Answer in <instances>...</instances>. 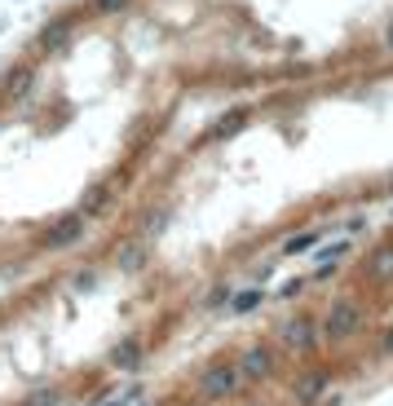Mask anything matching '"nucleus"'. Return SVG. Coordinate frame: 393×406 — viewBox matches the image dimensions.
Here are the masks:
<instances>
[{"label":"nucleus","mask_w":393,"mask_h":406,"mask_svg":"<svg viewBox=\"0 0 393 406\" xmlns=\"http://www.w3.org/2000/svg\"><path fill=\"white\" fill-rule=\"evenodd\" d=\"M243 385V376H239V367L234 362H212L204 376H199V393H204L208 402H221V398H234Z\"/></svg>","instance_id":"f257e3e1"},{"label":"nucleus","mask_w":393,"mask_h":406,"mask_svg":"<svg viewBox=\"0 0 393 406\" xmlns=\"http://www.w3.org/2000/svg\"><path fill=\"white\" fill-rule=\"evenodd\" d=\"M80 234H85V217H80V212H67V217H58L49 230H44L40 247L44 252H67V247L80 243Z\"/></svg>","instance_id":"f03ea898"},{"label":"nucleus","mask_w":393,"mask_h":406,"mask_svg":"<svg viewBox=\"0 0 393 406\" xmlns=\"http://www.w3.org/2000/svg\"><path fill=\"white\" fill-rule=\"evenodd\" d=\"M358 327H363V309L353 305V301L331 305V314L323 318V336H327V340H349Z\"/></svg>","instance_id":"7ed1b4c3"},{"label":"nucleus","mask_w":393,"mask_h":406,"mask_svg":"<svg viewBox=\"0 0 393 406\" xmlns=\"http://www.w3.org/2000/svg\"><path fill=\"white\" fill-rule=\"evenodd\" d=\"M35 89V67H14L5 80H0V102H27V93Z\"/></svg>","instance_id":"20e7f679"},{"label":"nucleus","mask_w":393,"mask_h":406,"mask_svg":"<svg viewBox=\"0 0 393 406\" xmlns=\"http://www.w3.org/2000/svg\"><path fill=\"white\" fill-rule=\"evenodd\" d=\"M314 340H318L314 318H292L288 327H283V344H292L296 353H309V349H314Z\"/></svg>","instance_id":"39448f33"},{"label":"nucleus","mask_w":393,"mask_h":406,"mask_svg":"<svg viewBox=\"0 0 393 406\" xmlns=\"http://www.w3.org/2000/svg\"><path fill=\"white\" fill-rule=\"evenodd\" d=\"M71 27H76V18H71V14L53 18V22H44V27H40V49H49V53L67 49V40H71Z\"/></svg>","instance_id":"423d86ee"},{"label":"nucleus","mask_w":393,"mask_h":406,"mask_svg":"<svg viewBox=\"0 0 393 406\" xmlns=\"http://www.w3.org/2000/svg\"><path fill=\"white\" fill-rule=\"evenodd\" d=\"M270 371H274V353L265 349V344H256V349L243 353V362H239V376L243 380H265Z\"/></svg>","instance_id":"0eeeda50"},{"label":"nucleus","mask_w":393,"mask_h":406,"mask_svg":"<svg viewBox=\"0 0 393 406\" xmlns=\"http://www.w3.org/2000/svg\"><path fill=\"white\" fill-rule=\"evenodd\" d=\"M327 385H331V380H327L323 371H314V376L296 380V389H292V393H296V402H301V406H314L318 398H323V389H327Z\"/></svg>","instance_id":"6e6552de"},{"label":"nucleus","mask_w":393,"mask_h":406,"mask_svg":"<svg viewBox=\"0 0 393 406\" xmlns=\"http://www.w3.org/2000/svg\"><path fill=\"white\" fill-rule=\"evenodd\" d=\"M106 208H111V186H93L89 195L80 199V208H76V212H80V217L89 221V217H102Z\"/></svg>","instance_id":"1a4fd4ad"},{"label":"nucleus","mask_w":393,"mask_h":406,"mask_svg":"<svg viewBox=\"0 0 393 406\" xmlns=\"http://www.w3.org/2000/svg\"><path fill=\"white\" fill-rule=\"evenodd\" d=\"M111 362L120 367V371H137V367L146 362V353H141L137 340H120V344H115V353H111Z\"/></svg>","instance_id":"9d476101"},{"label":"nucleus","mask_w":393,"mask_h":406,"mask_svg":"<svg viewBox=\"0 0 393 406\" xmlns=\"http://www.w3.org/2000/svg\"><path fill=\"white\" fill-rule=\"evenodd\" d=\"M239 128H247V106H234L230 115H221L217 124H212V137L217 141H225V137H234Z\"/></svg>","instance_id":"9b49d317"},{"label":"nucleus","mask_w":393,"mask_h":406,"mask_svg":"<svg viewBox=\"0 0 393 406\" xmlns=\"http://www.w3.org/2000/svg\"><path fill=\"white\" fill-rule=\"evenodd\" d=\"M261 301H265V292H261V288H247V292H234V296H230V309H234V314H252Z\"/></svg>","instance_id":"f8f14e48"},{"label":"nucleus","mask_w":393,"mask_h":406,"mask_svg":"<svg viewBox=\"0 0 393 406\" xmlns=\"http://www.w3.org/2000/svg\"><path fill=\"white\" fill-rule=\"evenodd\" d=\"M115 261H120V270H137V265H146V247L141 243H124Z\"/></svg>","instance_id":"ddd939ff"},{"label":"nucleus","mask_w":393,"mask_h":406,"mask_svg":"<svg viewBox=\"0 0 393 406\" xmlns=\"http://www.w3.org/2000/svg\"><path fill=\"white\" fill-rule=\"evenodd\" d=\"M314 243H318V230H305V234H292L288 243H283V252H288V256H301V252H309Z\"/></svg>","instance_id":"4468645a"},{"label":"nucleus","mask_w":393,"mask_h":406,"mask_svg":"<svg viewBox=\"0 0 393 406\" xmlns=\"http://www.w3.org/2000/svg\"><path fill=\"white\" fill-rule=\"evenodd\" d=\"M372 274H376V279H389V274H393V247L372 256Z\"/></svg>","instance_id":"2eb2a0df"},{"label":"nucleus","mask_w":393,"mask_h":406,"mask_svg":"<svg viewBox=\"0 0 393 406\" xmlns=\"http://www.w3.org/2000/svg\"><path fill=\"white\" fill-rule=\"evenodd\" d=\"M344 252H349V243H344V238H340V243H331V247H323V252H318V261H323V265H336V261H340Z\"/></svg>","instance_id":"dca6fc26"},{"label":"nucleus","mask_w":393,"mask_h":406,"mask_svg":"<svg viewBox=\"0 0 393 406\" xmlns=\"http://www.w3.org/2000/svg\"><path fill=\"white\" fill-rule=\"evenodd\" d=\"M71 283H76V292H93V288H98V274H93V270H80Z\"/></svg>","instance_id":"f3484780"},{"label":"nucleus","mask_w":393,"mask_h":406,"mask_svg":"<svg viewBox=\"0 0 393 406\" xmlns=\"http://www.w3.org/2000/svg\"><path fill=\"white\" fill-rule=\"evenodd\" d=\"M128 5H133V0H93L98 14H120V9H128Z\"/></svg>","instance_id":"a211bd4d"},{"label":"nucleus","mask_w":393,"mask_h":406,"mask_svg":"<svg viewBox=\"0 0 393 406\" xmlns=\"http://www.w3.org/2000/svg\"><path fill=\"white\" fill-rule=\"evenodd\" d=\"M230 296H234L230 288H212L208 292V305H230Z\"/></svg>","instance_id":"6ab92c4d"},{"label":"nucleus","mask_w":393,"mask_h":406,"mask_svg":"<svg viewBox=\"0 0 393 406\" xmlns=\"http://www.w3.org/2000/svg\"><path fill=\"white\" fill-rule=\"evenodd\" d=\"M301 292H305V279H292V283H288V288H283L279 296H283V301H292V296H301Z\"/></svg>","instance_id":"aec40b11"},{"label":"nucleus","mask_w":393,"mask_h":406,"mask_svg":"<svg viewBox=\"0 0 393 406\" xmlns=\"http://www.w3.org/2000/svg\"><path fill=\"white\" fill-rule=\"evenodd\" d=\"M385 353H393V327H389V336H385V344H380Z\"/></svg>","instance_id":"412c9836"},{"label":"nucleus","mask_w":393,"mask_h":406,"mask_svg":"<svg viewBox=\"0 0 393 406\" xmlns=\"http://www.w3.org/2000/svg\"><path fill=\"white\" fill-rule=\"evenodd\" d=\"M385 44H389V49H393V22H389V35H385Z\"/></svg>","instance_id":"4be33fe9"},{"label":"nucleus","mask_w":393,"mask_h":406,"mask_svg":"<svg viewBox=\"0 0 393 406\" xmlns=\"http://www.w3.org/2000/svg\"><path fill=\"white\" fill-rule=\"evenodd\" d=\"M35 406H53V398H40V402H35Z\"/></svg>","instance_id":"5701e85b"}]
</instances>
